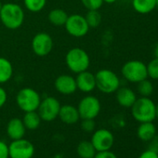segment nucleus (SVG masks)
Segmentation results:
<instances>
[{
    "mask_svg": "<svg viewBox=\"0 0 158 158\" xmlns=\"http://www.w3.org/2000/svg\"><path fill=\"white\" fill-rule=\"evenodd\" d=\"M25 13L23 8L13 2L5 3L0 10V22L10 30L19 29L24 23Z\"/></svg>",
    "mask_w": 158,
    "mask_h": 158,
    "instance_id": "nucleus-1",
    "label": "nucleus"
},
{
    "mask_svg": "<svg viewBox=\"0 0 158 158\" xmlns=\"http://www.w3.org/2000/svg\"><path fill=\"white\" fill-rule=\"evenodd\" d=\"M65 64L73 73H79L89 70L90 66V57L89 53L81 48H73L65 55Z\"/></svg>",
    "mask_w": 158,
    "mask_h": 158,
    "instance_id": "nucleus-2",
    "label": "nucleus"
},
{
    "mask_svg": "<svg viewBox=\"0 0 158 158\" xmlns=\"http://www.w3.org/2000/svg\"><path fill=\"white\" fill-rule=\"evenodd\" d=\"M155 103L150 97L137 98L131 108L133 118L139 122H152L155 119Z\"/></svg>",
    "mask_w": 158,
    "mask_h": 158,
    "instance_id": "nucleus-3",
    "label": "nucleus"
},
{
    "mask_svg": "<svg viewBox=\"0 0 158 158\" xmlns=\"http://www.w3.org/2000/svg\"><path fill=\"white\" fill-rule=\"evenodd\" d=\"M96 89L104 94L114 93L121 86L119 76L112 70L101 69L95 73Z\"/></svg>",
    "mask_w": 158,
    "mask_h": 158,
    "instance_id": "nucleus-4",
    "label": "nucleus"
},
{
    "mask_svg": "<svg viewBox=\"0 0 158 158\" xmlns=\"http://www.w3.org/2000/svg\"><path fill=\"white\" fill-rule=\"evenodd\" d=\"M41 100L38 91L29 87L21 89L16 95V103L24 113L37 111Z\"/></svg>",
    "mask_w": 158,
    "mask_h": 158,
    "instance_id": "nucleus-5",
    "label": "nucleus"
},
{
    "mask_svg": "<svg viewBox=\"0 0 158 158\" xmlns=\"http://www.w3.org/2000/svg\"><path fill=\"white\" fill-rule=\"evenodd\" d=\"M121 74L127 82L137 84L148 78L146 64L139 60H131L125 62L121 68Z\"/></svg>",
    "mask_w": 158,
    "mask_h": 158,
    "instance_id": "nucleus-6",
    "label": "nucleus"
},
{
    "mask_svg": "<svg viewBox=\"0 0 158 158\" xmlns=\"http://www.w3.org/2000/svg\"><path fill=\"white\" fill-rule=\"evenodd\" d=\"M64 28L68 35L75 38L84 37L88 35L90 29L85 19V16L77 13L68 16L64 24Z\"/></svg>",
    "mask_w": 158,
    "mask_h": 158,
    "instance_id": "nucleus-7",
    "label": "nucleus"
},
{
    "mask_svg": "<svg viewBox=\"0 0 158 158\" xmlns=\"http://www.w3.org/2000/svg\"><path fill=\"white\" fill-rule=\"evenodd\" d=\"M102 104L100 100L93 95H87L80 100L77 110L80 119H95L101 113Z\"/></svg>",
    "mask_w": 158,
    "mask_h": 158,
    "instance_id": "nucleus-8",
    "label": "nucleus"
},
{
    "mask_svg": "<svg viewBox=\"0 0 158 158\" xmlns=\"http://www.w3.org/2000/svg\"><path fill=\"white\" fill-rule=\"evenodd\" d=\"M60 106V102L58 99L48 96L41 100L37 113L42 121L51 122L58 117Z\"/></svg>",
    "mask_w": 158,
    "mask_h": 158,
    "instance_id": "nucleus-9",
    "label": "nucleus"
},
{
    "mask_svg": "<svg viewBox=\"0 0 158 158\" xmlns=\"http://www.w3.org/2000/svg\"><path fill=\"white\" fill-rule=\"evenodd\" d=\"M31 47L33 52L38 57H46L49 55L53 49L54 42L51 35L45 32L37 33L34 35Z\"/></svg>",
    "mask_w": 158,
    "mask_h": 158,
    "instance_id": "nucleus-10",
    "label": "nucleus"
},
{
    "mask_svg": "<svg viewBox=\"0 0 158 158\" xmlns=\"http://www.w3.org/2000/svg\"><path fill=\"white\" fill-rule=\"evenodd\" d=\"M34 154V144L23 138L12 140L9 145L10 158H32Z\"/></svg>",
    "mask_w": 158,
    "mask_h": 158,
    "instance_id": "nucleus-11",
    "label": "nucleus"
},
{
    "mask_svg": "<svg viewBox=\"0 0 158 158\" xmlns=\"http://www.w3.org/2000/svg\"><path fill=\"white\" fill-rule=\"evenodd\" d=\"M90 141L97 152L109 151L114 145V137L110 130L101 128L94 130Z\"/></svg>",
    "mask_w": 158,
    "mask_h": 158,
    "instance_id": "nucleus-12",
    "label": "nucleus"
},
{
    "mask_svg": "<svg viewBox=\"0 0 158 158\" xmlns=\"http://www.w3.org/2000/svg\"><path fill=\"white\" fill-rule=\"evenodd\" d=\"M54 88L61 95H72L77 90L75 77L67 73L60 74L55 79Z\"/></svg>",
    "mask_w": 158,
    "mask_h": 158,
    "instance_id": "nucleus-13",
    "label": "nucleus"
},
{
    "mask_svg": "<svg viewBox=\"0 0 158 158\" xmlns=\"http://www.w3.org/2000/svg\"><path fill=\"white\" fill-rule=\"evenodd\" d=\"M75 82L77 90L83 93H90L96 89L95 73L89 72V70L77 73Z\"/></svg>",
    "mask_w": 158,
    "mask_h": 158,
    "instance_id": "nucleus-14",
    "label": "nucleus"
},
{
    "mask_svg": "<svg viewBox=\"0 0 158 158\" xmlns=\"http://www.w3.org/2000/svg\"><path fill=\"white\" fill-rule=\"evenodd\" d=\"M117 103L124 108H130L137 100V95L128 87H121L114 92Z\"/></svg>",
    "mask_w": 158,
    "mask_h": 158,
    "instance_id": "nucleus-15",
    "label": "nucleus"
},
{
    "mask_svg": "<svg viewBox=\"0 0 158 158\" xmlns=\"http://www.w3.org/2000/svg\"><path fill=\"white\" fill-rule=\"evenodd\" d=\"M58 117L61 122L67 125H73L77 123L80 119L77 107L72 104H64L60 106Z\"/></svg>",
    "mask_w": 158,
    "mask_h": 158,
    "instance_id": "nucleus-16",
    "label": "nucleus"
},
{
    "mask_svg": "<svg viewBox=\"0 0 158 158\" xmlns=\"http://www.w3.org/2000/svg\"><path fill=\"white\" fill-rule=\"evenodd\" d=\"M25 131L26 128L21 118L14 117L10 119L7 125V134L12 140L23 139L25 135Z\"/></svg>",
    "mask_w": 158,
    "mask_h": 158,
    "instance_id": "nucleus-17",
    "label": "nucleus"
},
{
    "mask_svg": "<svg viewBox=\"0 0 158 158\" xmlns=\"http://www.w3.org/2000/svg\"><path fill=\"white\" fill-rule=\"evenodd\" d=\"M137 136L142 141H150L156 136V127L152 122L140 123L137 128Z\"/></svg>",
    "mask_w": 158,
    "mask_h": 158,
    "instance_id": "nucleus-18",
    "label": "nucleus"
},
{
    "mask_svg": "<svg viewBox=\"0 0 158 158\" xmlns=\"http://www.w3.org/2000/svg\"><path fill=\"white\" fill-rule=\"evenodd\" d=\"M13 76V66L7 58L0 57V85L8 83Z\"/></svg>",
    "mask_w": 158,
    "mask_h": 158,
    "instance_id": "nucleus-19",
    "label": "nucleus"
},
{
    "mask_svg": "<svg viewBox=\"0 0 158 158\" xmlns=\"http://www.w3.org/2000/svg\"><path fill=\"white\" fill-rule=\"evenodd\" d=\"M68 16V13L64 10L53 9L48 12V22L54 26H64Z\"/></svg>",
    "mask_w": 158,
    "mask_h": 158,
    "instance_id": "nucleus-20",
    "label": "nucleus"
},
{
    "mask_svg": "<svg viewBox=\"0 0 158 158\" xmlns=\"http://www.w3.org/2000/svg\"><path fill=\"white\" fill-rule=\"evenodd\" d=\"M132 8L139 14H148L155 8V0H132Z\"/></svg>",
    "mask_w": 158,
    "mask_h": 158,
    "instance_id": "nucleus-21",
    "label": "nucleus"
},
{
    "mask_svg": "<svg viewBox=\"0 0 158 158\" xmlns=\"http://www.w3.org/2000/svg\"><path fill=\"white\" fill-rule=\"evenodd\" d=\"M23 122V125L26 129L29 130H35L38 128V127L41 124V118L37 113V111H32V112H27L24 114L23 118L22 119Z\"/></svg>",
    "mask_w": 158,
    "mask_h": 158,
    "instance_id": "nucleus-22",
    "label": "nucleus"
},
{
    "mask_svg": "<svg viewBox=\"0 0 158 158\" xmlns=\"http://www.w3.org/2000/svg\"><path fill=\"white\" fill-rule=\"evenodd\" d=\"M76 152L80 158H94L97 152L91 141L88 140H83L79 142V144L77 145Z\"/></svg>",
    "mask_w": 158,
    "mask_h": 158,
    "instance_id": "nucleus-23",
    "label": "nucleus"
},
{
    "mask_svg": "<svg viewBox=\"0 0 158 158\" xmlns=\"http://www.w3.org/2000/svg\"><path fill=\"white\" fill-rule=\"evenodd\" d=\"M153 84L148 78H145L140 82L137 83V91L140 97H151L153 93Z\"/></svg>",
    "mask_w": 158,
    "mask_h": 158,
    "instance_id": "nucleus-24",
    "label": "nucleus"
},
{
    "mask_svg": "<svg viewBox=\"0 0 158 158\" xmlns=\"http://www.w3.org/2000/svg\"><path fill=\"white\" fill-rule=\"evenodd\" d=\"M47 1L48 0H23V5L28 11L37 13L45 9Z\"/></svg>",
    "mask_w": 158,
    "mask_h": 158,
    "instance_id": "nucleus-25",
    "label": "nucleus"
},
{
    "mask_svg": "<svg viewBox=\"0 0 158 158\" xmlns=\"http://www.w3.org/2000/svg\"><path fill=\"white\" fill-rule=\"evenodd\" d=\"M85 19L89 28H96L102 23V14L99 10H88Z\"/></svg>",
    "mask_w": 158,
    "mask_h": 158,
    "instance_id": "nucleus-26",
    "label": "nucleus"
},
{
    "mask_svg": "<svg viewBox=\"0 0 158 158\" xmlns=\"http://www.w3.org/2000/svg\"><path fill=\"white\" fill-rule=\"evenodd\" d=\"M146 66L148 77L152 79V80H158V59H152Z\"/></svg>",
    "mask_w": 158,
    "mask_h": 158,
    "instance_id": "nucleus-27",
    "label": "nucleus"
},
{
    "mask_svg": "<svg viewBox=\"0 0 158 158\" xmlns=\"http://www.w3.org/2000/svg\"><path fill=\"white\" fill-rule=\"evenodd\" d=\"M80 2L88 10H99L103 5V0H80Z\"/></svg>",
    "mask_w": 158,
    "mask_h": 158,
    "instance_id": "nucleus-28",
    "label": "nucleus"
},
{
    "mask_svg": "<svg viewBox=\"0 0 158 158\" xmlns=\"http://www.w3.org/2000/svg\"><path fill=\"white\" fill-rule=\"evenodd\" d=\"M80 127H81L83 131L90 133V132H93L95 130L96 124H95L94 119H82Z\"/></svg>",
    "mask_w": 158,
    "mask_h": 158,
    "instance_id": "nucleus-29",
    "label": "nucleus"
},
{
    "mask_svg": "<svg viewBox=\"0 0 158 158\" xmlns=\"http://www.w3.org/2000/svg\"><path fill=\"white\" fill-rule=\"evenodd\" d=\"M94 158H117V156L109 150L103 152H97Z\"/></svg>",
    "mask_w": 158,
    "mask_h": 158,
    "instance_id": "nucleus-30",
    "label": "nucleus"
},
{
    "mask_svg": "<svg viewBox=\"0 0 158 158\" xmlns=\"http://www.w3.org/2000/svg\"><path fill=\"white\" fill-rule=\"evenodd\" d=\"M9 145L0 140V158H9Z\"/></svg>",
    "mask_w": 158,
    "mask_h": 158,
    "instance_id": "nucleus-31",
    "label": "nucleus"
},
{
    "mask_svg": "<svg viewBox=\"0 0 158 158\" xmlns=\"http://www.w3.org/2000/svg\"><path fill=\"white\" fill-rule=\"evenodd\" d=\"M139 158H158V153L155 151L148 149L140 153Z\"/></svg>",
    "mask_w": 158,
    "mask_h": 158,
    "instance_id": "nucleus-32",
    "label": "nucleus"
},
{
    "mask_svg": "<svg viewBox=\"0 0 158 158\" xmlns=\"http://www.w3.org/2000/svg\"><path fill=\"white\" fill-rule=\"evenodd\" d=\"M8 101V93L6 89L0 85V108H2Z\"/></svg>",
    "mask_w": 158,
    "mask_h": 158,
    "instance_id": "nucleus-33",
    "label": "nucleus"
},
{
    "mask_svg": "<svg viewBox=\"0 0 158 158\" xmlns=\"http://www.w3.org/2000/svg\"><path fill=\"white\" fill-rule=\"evenodd\" d=\"M153 54H154V58H157V59H158V43H156L155 46H154Z\"/></svg>",
    "mask_w": 158,
    "mask_h": 158,
    "instance_id": "nucleus-34",
    "label": "nucleus"
},
{
    "mask_svg": "<svg viewBox=\"0 0 158 158\" xmlns=\"http://www.w3.org/2000/svg\"><path fill=\"white\" fill-rule=\"evenodd\" d=\"M117 1V0H103V3L106 4H114Z\"/></svg>",
    "mask_w": 158,
    "mask_h": 158,
    "instance_id": "nucleus-35",
    "label": "nucleus"
},
{
    "mask_svg": "<svg viewBox=\"0 0 158 158\" xmlns=\"http://www.w3.org/2000/svg\"><path fill=\"white\" fill-rule=\"evenodd\" d=\"M155 118H158V104L155 105Z\"/></svg>",
    "mask_w": 158,
    "mask_h": 158,
    "instance_id": "nucleus-36",
    "label": "nucleus"
},
{
    "mask_svg": "<svg viewBox=\"0 0 158 158\" xmlns=\"http://www.w3.org/2000/svg\"><path fill=\"white\" fill-rule=\"evenodd\" d=\"M155 4H156V7L158 8V0H155Z\"/></svg>",
    "mask_w": 158,
    "mask_h": 158,
    "instance_id": "nucleus-37",
    "label": "nucleus"
},
{
    "mask_svg": "<svg viewBox=\"0 0 158 158\" xmlns=\"http://www.w3.org/2000/svg\"><path fill=\"white\" fill-rule=\"evenodd\" d=\"M2 5H3V4L1 3V1H0V10H1V8H2Z\"/></svg>",
    "mask_w": 158,
    "mask_h": 158,
    "instance_id": "nucleus-38",
    "label": "nucleus"
},
{
    "mask_svg": "<svg viewBox=\"0 0 158 158\" xmlns=\"http://www.w3.org/2000/svg\"><path fill=\"white\" fill-rule=\"evenodd\" d=\"M157 153H158V152H157Z\"/></svg>",
    "mask_w": 158,
    "mask_h": 158,
    "instance_id": "nucleus-39",
    "label": "nucleus"
}]
</instances>
